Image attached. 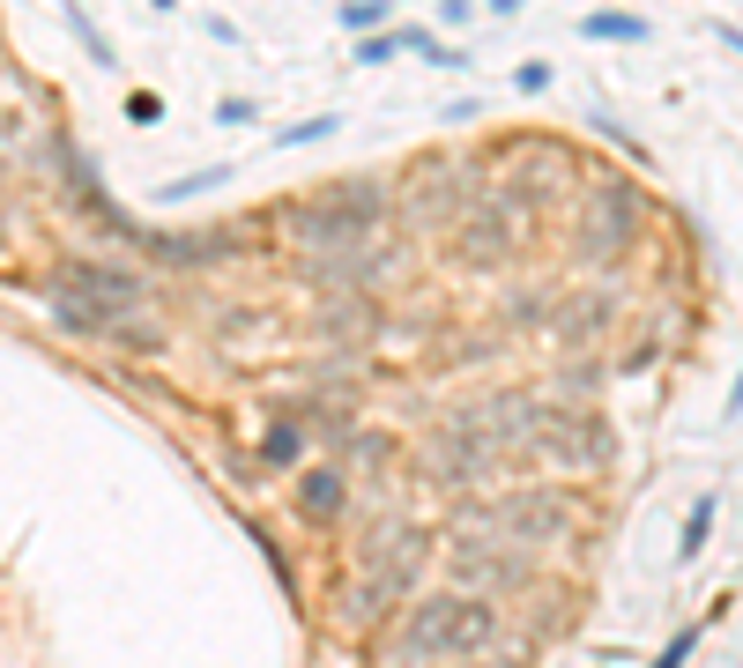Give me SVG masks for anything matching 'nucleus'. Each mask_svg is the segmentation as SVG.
<instances>
[{
	"mask_svg": "<svg viewBox=\"0 0 743 668\" xmlns=\"http://www.w3.org/2000/svg\"><path fill=\"white\" fill-rule=\"evenodd\" d=\"M305 512H313V520H334V512H342V475L313 468V475H305Z\"/></svg>",
	"mask_w": 743,
	"mask_h": 668,
	"instance_id": "obj_2",
	"label": "nucleus"
},
{
	"mask_svg": "<svg viewBox=\"0 0 743 668\" xmlns=\"http://www.w3.org/2000/svg\"><path fill=\"white\" fill-rule=\"evenodd\" d=\"M587 38H647V23H640V15H618V8H602V15H587Z\"/></svg>",
	"mask_w": 743,
	"mask_h": 668,
	"instance_id": "obj_4",
	"label": "nucleus"
},
{
	"mask_svg": "<svg viewBox=\"0 0 743 668\" xmlns=\"http://www.w3.org/2000/svg\"><path fill=\"white\" fill-rule=\"evenodd\" d=\"M328 134H334V120H305V126H283L276 141H283V149H290V141H328Z\"/></svg>",
	"mask_w": 743,
	"mask_h": 668,
	"instance_id": "obj_7",
	"label": "nucleus"
},
{
	"mask_svg": "<svg viewBox=\"0 0 743 668\" xmlns=\"http://www.w3.org/2000/svg\"><path fill=\"white\" fill-rule=\"evenodd\" d=\"M387 8H394V0H342V23H350V30H365V23H379Z\"/></svg>",
	"mask_w": 743,
	"mask_h": 668,
	"instance_id": "obj_5",
	"label": "nucleus"
},
{
	"mask_svg": "<svg viewBox=\"0 0 743 668\" xmlns=\"http://www.w3.org/2000/svg\"><path fill=\"white\" fill-rule=\"evenodd\" d=\"M484 639H491V609L468 602V594H431V602H416V617H410V654L416 661L468 654V646H484Z\"/></svg>",
	"mask_w": 743,
	"mask_h": 668,
	"instance_id": "obj_1",
	"label": "nucleus"
},
{
	"mask_svg": "<svg viewBox=\"0 0 743 668\" xmlns=\"http://www.w3.org/2000/svg\"><path fill=\"white\" fill-rule=\"evenodd\" d=\"M714 512H721L714 498H699V505H692V520H684V535H677V557H684V565H692V557L706 549V535H714Z\"/></svg>",
	"mask_w": 743,
	"mask_h": 668,
	"instance_id": "obj_3",
	"label": "nucleus"
},
{
	"mask_svg": "<svg viewBox=\"0 0 743 668\" xmlns=\"http://www.w3.org/2000/svg\"><path fill=\"white\" fill-rule=\"evenodd\" d=\"M387 52H394V30H387V38H372V45H357V60H365V67H379Z\"/></svg>",
	"mask_w": 743,
	"mask_h": 668,
	"instance_id": "obj_10",
	"label": "nucleus"
},
{
	"mask_svg": "<svg viewBox=\"0 0 743 668\" xmlns=\"http://www.w3.org/2000/svg\"><path fill=\"white\" fill-rule=\"evenodd\" d=\"M208 186H223V171H194V178H179V186H165V201H186V194H208Z\"/></svg>",
	"mask_w": 743,
	"mask_h": 668,
	"instance_id": "obj_6",
	"label": "nucleus"
},
{
	"mask_svg": "<svg viewBox=\"0 0 743 668\" xmlns=\"http://www.w3.org/2000/svg\"><path fill=\"white\" fill-rule=\"evenodd\" d=\"M297 446H305L297 431H268V460H297Z\"/></svg>",
	"mask_w": 743,
	"mask_h": 668,
	"instance_id": "obj_9",
	"label": "nucleus"
},
{
	"mask_svg": "<svg viewBox=\"0 0 743 668\" xmlns=\"http://www.w3.org/2000/svg\"><path fill=\"white\" fill-rule=\"evenodd\" d=\"M692 646H699V631H677V639H669V654H661L655 668H684V661H692Z\"/></svg>",
	"mask_w": 743,
	"mask_h": 668,
	"instance_id": "obj_8",
	"label": "nucleus"
},
{
	"mask_svg": "<svg viewBox=\"0 0 743 668\" xmlns=\"http://www.w3.org/2000/svg\"><path fill=\"white\" fill-rule=\"evenodd\" d=\"M521 89H528V97H536V89H550V67H543V60H528V67H521Z\"/></svg>",
	"mask_w": 743,
	"mask_h": 668,
	"instance_id": "obj_11",
	"label": "nucleus"
}]
</instances>
